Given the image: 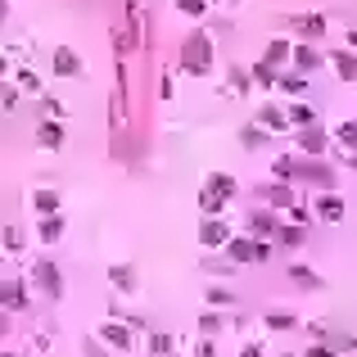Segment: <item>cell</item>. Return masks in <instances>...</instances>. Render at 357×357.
<instances>
[{
  "instance_id": "obj_32",
  "label": "cell",
  "mask_w": 357,
  "mask_h": 357,
  "mask_svg": "<svg viewBox=\"0 0 357 357\" xmlns=\"http://www.w3.org/2000/svg\"><path fill=\"white\" fill-rule=\"evenodd\" d=\"M290 54H294V50H290V45H285V41H271V45H267V54H262V59H267V64L276 68V64H281V59H290Z\"/></svg>"
},
{
  "instance_id": "obj_26",
  "label": "cell",
  "mask_w": 357,
  "mask_h": 357,
  "mask_svg": "<svg viewBox=\"0 0 357 357\" xmlns=\"http://www.w3.org/2000/svg\"><path fill=\"white\" fill-rule=\"evenodd\" d=\"M204 185H213L217 195H227V199H235V176H227V172H213V176H208V181H204Z\"/></svg>"
},
{
  "instance_id": "obj_45",
  "label": "cell",
  "mask_w": 357,
  "mask_h": 357,
  "mask_svg": "<svg viewBox=\"0 0 357 357\" xmlns=\"http://www.w3.org/2000/svg\"><path fill=\"white\" fill-rule=\"evenodd\" d=\"M168 357H172V353H168Z\"/></svg>"
},
{
  "instance_id": "obj_24",
  "label": "cell",
  "mask_w": 357,
  "mask_h": 357,
  "mask_svg": "<svg viewBox=\"0 0 357 357\" xmlns=\"http://www.w3.org/2000/svg\"><path fill=\"white\" fill-rule=\"evenodd\" d=\"M267 136H271L267 127H244V131H240V145H244V150H262Z\"/></svg>"
},
{
  "instance_id": "obj_12",
  "label": "cell",
  "mask_w": 357,
  "mask_h": 357,
  "mask_svg": "<svg viewBox=\"0 0 357 357\" xmlns=\"http://www.w3.org/2000/svg\"><path fill=\"white\" fill-rule=\"evenodd\" d=\"M253 118H258V127H267V131H285V127H290V113L276 108V104H262Z\"/></svg>"
},
{
  "instance_id": "obj_3",
  "label": "cell",
  "mask_w": 357,
  "mask_h": 357,
  "mask_svg": "<svg viewBox=\"0 0 357 357\" xmlns=\"http://www.w3.org/2000/svg\"><path fill=\"white\" fill-rule=\"evenodd\" d=\"M199 244H204V249H222V244H231V222L208 217L204 227H199Z\"/></svg>"
},
{
  "instance_id": "obj_33",
  "label": "cell",
  "mask_w": 357,
  "mask_h": 357,
  "mask_svg": "<svg viewBox=\"0 0 357 357\" xmlns=\"http://www.w3.org/2000/svg\"><path fill=\"white\" fill-rule=\"evenodd\" d=\"M281 91H285V95H303V91H308V77H299V73L281 77Z\"/></svg>"
},
{
  "instance_id": "obj_18",
  "label": "cell",
  "mask_w": 357,
  "mask_h": 357,
  "mask_svg": "<svg viewBox=\"0 0 357 357\" xmlns=\"http://www.w3.org/2000/svg\"><path fill=\"white\" fill-rule=\"evenodd\" d=\"M5 308H10V312H23V308H27V290H23V281H5Z\"/></svg>"
},
{
  "instance_id": "obj_40",
  "label": "cell",
  "mask_w": 357,
  "mask_h": 357,
  "mask_svg": "<svg viewBox=\"0 0 357 357\" xmlns=\"http://www.w3.org/2000/svg\"><path fill=\"white\" fill-rule=\"evenodd\" d=\"M41 108H45V118H64V104H59V100H45Z\"/></svg>"
},
{
  "instance_id": "obj_34",
  "label": "cell",
  "mask_w": 357,
  "mask_h": 357,
  "mask_svg": "<svg viewBox=\"0 0 357 357\" xmlns=\"http://www.w3.org/2000/svg\"><path fill=\"white\" fill-rule=\"evenodd\" d=\"M208 303H213V308H235L240 299H235L231 290H222V285H217V290H208Z\"/></svg>"
},
{
  "instance_id": "obj_14",
  "label": "cell",
  "mask_w": 357,
  "mask_h": 357,
  "mask_svg": "<svg viewBox=\"0 0 357 357\" xmlns=\"http://www.w3.org/2000/svg\"><path fill=\"white\" fill-rule=\"evenodd\" d=\"M330 64H335L339 82H353V77H357V54L353 50H335V54H330Z\"/></svg>"
},
{
  "instance_id": "obj_31",
  "label": "cell",
  "mask_w": 357,
  "mask_h": 357,
  "mask_svg": "<svg viewBox=\"0 0 357 357\" xmlns=\"http://www.w3.org/2000/svg\"><path fill=\"white\" fill-rule=\"evenodd\" d=\"M303 36H308V41L325 36V19H321V14H308V19H303Z\"/></svg>"
},
{
  "instance_id": "obj_44",
  "label": "cell",
  "mask_w": 357,
  "mask_h": 357,
  "mask_svg": "<svg viewBox=\"0 0 357 357\" xmlns=\"http://www.w3.org/2000/svg\"><path fill=\"white\" fill-rule=\"evenodd\" d=\"M348 168H357V154H348Z\"/></svg>"
},
{
  "instance_id": "obj_42",
  "label": "cell",
  "mask_w": 357,
  "mask_h": 357,
  "mask_svg": "<svg viewBox=\"0 0 357 357\" xmlns=\"http://www.w3.org/2000/svg\"><path fill=\"white\" fill-rule=\"evenodd\" d=\"M303 357H335V353H330V348H325V344H321V348H308V353H303Z\"/></svg>"
},
{
  "instance_id": "obj_15",
  "label": "cell",
  "mask_w": 357,
  "mask_h": 357,
  "mask_svg": "<svg viewBox=\"0 0 357 357\" xmlns=\"http://www.w3.org/2000/svg\"><path fill=\"white\" fill-rule=\"evenodd\" d=\"M36 235H41L45 244H54V240L64 235V217H59V213H45L41 222H36Z\"/></svg>"
},
{
  "instance_id": "obj_4",
  "label": "cell",
  "mask_w": 357,
  "mask_h": 357,
  "mask_svg": "<svg viewBox=\"0 0 357 357\" xmlns=\"http://www.w3.org/2000/svg\"><path fill=\"white\" fill-rule=\"evenodd\" d=\"M100 339H104L108 348H122V353H127V348H131V325L118 321V316H108V321L100 325Z\"/></svg>"
},
{
  "instance_id": "obj_20",
  "label": "cell",
  "mask_w": 357,
  "mask_h": 357,
  "mask_svg": "<svg viewBox=\"0 0 357 357\" xmlns=\"http://www.w3.org/2000/svg\"><path fill=\"white\" fill-rule=\"evenodd\" d=\"M253 87H262V91H271V87H281V77H276V68L262 59V64H253Z\"/></svg>"
},
{
  "instance_id": "obj_17",
  "label": "cell",
  "mask_w": 357,
  "mask_h": 357,
  "mask_svg": "<svg viewBox=\"0 0 357 357\" xmlns=\"http://www.w3.org/2000/svg\"><path fill=\"white\" fill-rule=\"evenodd\" d=\"M227 204H231V199H227V195H217L213 185H204V190H199V208H204L208 217H217V213H222Z\"/></svg>"
},
{
  "instance_id": "obj_38",
  "label": "cell",
  "mask_w": 357,
  "mask_h": 357,
  "mask_svg": "<svg viewBox=\"0 0 357 357\" xmlns=\"http://www.w3.org/2000/svg\"><path fill=\"white\" fill-rule=\"evenodd\" d=\"M19 87L23 91H41V77H36L32 68H23V73H19Z\"/></svg>"
},
{
  "instance_id": "obj_6",
  "label": "cell",
  "mask_w": 357,
  "mask_h": 357,
  "mask_svg": "<svg viewBox=\"0 0 357 357\" xmlns=\"http://www.w3.org/2000/svg\"><path fill=\"white\" fill-rule=\"evenodd\" d=\"M50 73L54 77H82V59H77L68 45H59V50L50 54Z\"/></svg>"
},
{
  "instance_id": "obj_29",
  "label": "cell",
  "mask_w": 357,
  "mask_h": 357,
  "mask_svg": "<svg viewBox=\"0 0 357 357\" xmlns=\"http://www.w3.org/2000/svg\"><path fill=\"white\" fill-rule=\"evenodd\" d=\"M172 5L185 14V19H204V10H208V0H172Z\"/></svg>"
},
{
  "instance_id": "obj_23",
  "label": "cell",
  "mask_w": 357,
  "mask_h": 357,
  "mask_svg": "<svg viewBox=\"0 0 357 357\" xmlns=\"http://www.w3.org/2000/svg\"><path fill=\"white\" fill-rule=\"evenodd\" d=\"M276 244L299 249V244H303V227H299V222H294V227H276Z\"/></svg>"
},
{
  "instance_id": "obj_13",
  "label": "cell",
  "mask_w": 357,
  "mask_h": 357,
  "mask_svg": "<svg viewBox=\"0 0 357 357\" xmlns=\"http://www.w3.org/2000/svg\"><path fill=\"white\" fill-rule=\"evenodd\" d=\"M316 217H321V222H344V199L325 190V195L316 199Z\"/></svg>"
},
{
  "instance_id": "obj_5",
  "label": "cell",
  "mask_w": 357,
  "mask_h": 357,
  "mask_svg": "<svg viewBox=\"0 0 357 357\" xmlns=\"http://www.w3.org/2000/svg\"><path fill=\"white\" fill-rule=\"evenodd\" d=\"M258 244H262V240H253V235H235V240L227 244V258H231V262H262Z\"/></svg>"
},
{
  "instance_id": "obj_2",
  "label": "cell",
  "mask_w": 357,
  "mask_h": 357,
  "mask_svg": "<svg viewBox=\"0 0 357 357\" xmlns=\"http://www.w3.org/2000/svg\"><path fill=\"white\" fill-rule=\"evenodd\" d=\"M32 281H36V290H41V294H50V299H64V271L54 267L50 258H41V262L32 267Z\"/></svg>"
},
{
  "instance_id": "obj_8",
  "label": "cell",
  "mask_w": 357,
  "mask_h": 357,
  "mask_svg": "<svg viewBox=\"0 0 357 357\" xmlns=\"http://www.w3.org/2000/svg\"><path fill=\"white\" fill-rule=\"evenodd\" d=\"M262 204H267V208H285V213H290L299 199H294L290 181H276V185H267V190H262Z\"/></svg>"
},
{
  "instance_id": "obj_27",
  "label": "cell",
  "mask_w": 357,
  "mask_h": 357,
  "mask_svg": "<svg viewBox=\"0 0 357 357\" xmlns=\"http://www.w3.org/2000/svg\"><path fill=\"white\" fill-rule=\"evenodd\" d=\"M271 172L281 176V181H294V176H299V159H294V154H281V159H276V168H271Z\"/></svg>"
},
{
  "instance_id": "obj_11",
  "label": "cell",
  "mask_w": 357,
  "mask_h": 357,
  "mask_svg": "<svg viewBox=\"0 0 357 357\" xmlns=\"http://www.w3.org/2000/svg\"><path fill=\"white\" fill-rule=\"evenodd\" d=\"M299 154H303V159H321L325 154V136L316 127H303L299 131Z\"/></svg>"
},
{
  "instance_id": "obj_30",
  "label": "cell",
  "mask_w": 357,
  "mask_h": 357,
  "mask_svg": "<svg viewBox=\"0 0 357 357\" xmlns=\"http://www.w3.org/2000/svg\"><path fill=\"white\" fill-rule=\"evenodd\" d=\"M150 353H154V357H168V353H172V335L154 330V335H150Z\"/></svg>"
},
{
  "instance_id": "obj_22",
  "label": "cell",
  "mask_w": 357,
  "mask_h": 357,
  "mask_svg": "<svg viewBox=\"0 0 357 357\" xmlns=\"http://www.w3.org/2000/svg\"><path fill=\"white\" fill-rule=\"evenodd\" d=\"M32 208L36 213H59V195H54V190H32Z\"/></svg>"
},
{
  "instance_id": "obj_25",
  "label": "cell",
  "mask_w": 357,
  "mask_h": 357,
  "mask_svg": "<svg viewBox=\"0 0 357 357\" xmlns=\"http://www.w3.org/2000/svg\"><path fill=\"white\" fill-rule=\"evenodd\" d=\"M290 276H294L299 285H303V290H321V276H316V271H308L303 262H294V267H290Z\"/></svg>"
},
{
  "instance_id": "obj_41",
  "label": "cell",
  "mask_w": 357,
  "mask_h": 357,
  "mask_svg": "<svg viewBox=\"0 0 357 357\" xmlns=\"http://www.w3.org/2000/svg\"><path fill=\"white\" fill-rule=\"evenodd\" d=\"M308 217H312V213H308V208H303V204H294V208H290V222H299V227H303Z\"/></svg>"
},
{
  "instance_id": "obj_35",
  "label": "cell",
  "mask_w": 357,
  "mask_h": 357,
  "mask_svg": "<svg viewBox=\"0 0 357 357\" xmlns=\"http://www.w3.org/2000/svg\"><path fill=\"white\" fill-rule=\"evenodd\" d=\"M335 136H339V145L357 150V122H339V127H335Z\"/></svg>"
},
{
  "instance_id": "obj_9",
  "label": "cell",
  "mask_w": 357,
  "mask_h": 357,
  "mask_svg": "<svg viewBox=\"0 0 357 357\" xmlns=\"http://www.w3.org/2000/svg\"><path fill=\"white\" fill-rule=\"evenodd\" d=\"M276 227H281V222H276V217H271V208H267V213H262V208H258V213H249V222H244V231H249V235L253 240H262V235H276Z\"/></svg>"
},
{
  "instance_id": "obj_16",
  "label": "cell",
  "mask_w": 357,
  "mask_h": 357,
  "mask_svg": "<svg viewBox=\"0 0 357 357\" xmlns=\"http://www.w3.org/2000/svg\"><path fill=\"white\" fill-rule=\"evenodd\" d=\"M285 113H290V127H299V131L316 122V108H312V104H303V100H299V104H290Z\"/></svg>"
},
{
  "instance_id": "obj_19",
  "label": "cell",
  "mask_w": 357,
  "mask_h": 357,
  "mask_svg": "<svg viewBox=\"0 0 357 357\" xmlns=\"http://www.w3.org/2000/svg\"><path fill=\"white\" fill-rule=\"evenodd\" d=\"M316 64H321V54H316L308 41H303V45H294V68H299V73H312Z\"/></svg>"
},
{
  "instance_id": "obj_36",
  "label": "cell",
  "mask_w": 357,
  "mask_h": 357,
  "mask_svg": "<svg viewBox=\"0 0 357 357\" xmlns=\"http://www.w3.org/2000/svg\"><path fill=\"white\" fill-rule=\"evenodd\" d=\"M249 82H253V73H244V68H231V91H235V95H244V91H249Z\"/></svg>"
},
{
  "instance_id": "obj_7",
  "label": "cell",
  "mask_w": 357,
  "mask_h": 357,
  "mask_svg": "<svg viewBox=\"0 0 357 357\" xmlns=\"http://www.w3.org/2000/svg\"><path fill=\"white\" fill-rule=\"evenodd\" d=\"M299 181H312V185H335V172L325 168V163H316V159H299Z\"/></svg>"
},
{
  "instance_id": "obj_37",
  "label": "cell",
  "mask_w": 357,
  "mask_h": 357,
  "mask_svg": "<svg viewBox=\"0 0 357 357\" xmlns=\"http://www.w3.org/2000/svg\"><path fill=\"white\" fill-rule=\"evenodd\" d=\"M199 330H204V335H217V330H222V316H217V312H204V316H199Z\"/></svg>"
},
{
  "instance_id": "obj_28",
  "label": "cell",
  "mask_w": 357,
  "mask_h": 357,
  "mask_svg": "<svg viewBox=\"0 0 357 357\" xmlns=\"http://www.w3.org/2000/svg\"><path fill=\"white\" fill-rule=\"evenodd\" d=\"M262 325H267V330H294L299 321H294L290 312H267V316H262Z\"/></svg>"
},
{
  "instance_id": "obj_43",
  "label": "cell",
  "mask_w": 357,
  "mask_h": 357,
  "mask_svg": "<svg viewBox=\"0 0 357 357\" xmlns=\"http://www.w3.org/2000/svg\"><path fill=\"white\" fill-rule=\"evenodd\" d=\"M240 357H267V353H262L258 344H244V353H240Z\"/></svg>"
},
{
  "instance_id": "obj_10",
  "label": "cell",
  "mask_w": 357,
  "mask_h": 357,
  "mask_svg": "<svg viewBox=\"0 0 357 357\" xmlns=\"http://www.w3.org/2000/svg\"><path fill=\"white\" fill-rule=\"evenodd\" d=\"M36 141H41L45 150H64V127H59V118H41L36 122Z\"/></svg>"
},
{
  "instance_id": "obj_39",
  "label": "cell",
  "mask_w": 357,
  "mask_h": 357,
  "mask_svg": "<svg viewBox=\"0 0 357 357\" xmlns=\"http://www.w3.org/2000/svg\"><path fill=\"white\" fill-rule=\"evenodd\" d=\"M23 244V235H19V227H5V249H19Z\"/></svg>"
},
{
  "instance_id": "obj_21",
  "label": "cell",
  "mask_w": 357,
  "mask_h": 357,
  "mask_svg": "<svg viewBox=\"0 0 357 357\" xmlns=\"http://www.w3.org/2000/svg\"><path fill=\"white\" fill-rule=\"evenodd\" d=\"M108 281L118 285V290L136 294V271H131V267H122V262H118V267H108Z\"/></svg>"
},
{
  "instance_id": "obj_1",
  "label": "cell",
  "mask_w": 357,
  "mask_h": 357,
  "mask_svg": "<svg viewBox=\"0 0 357 357\" xmlns=\"http://www.w3.org/2000/svg\"><path fill=\"white\" fill-rule=\"evenodd\" d=\"M181 68H185V73H195V77H204L208 68H213V36H208V32H190V36H185Z\"/></svg>"
}]
</instances>
